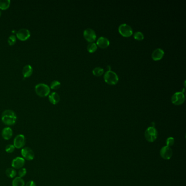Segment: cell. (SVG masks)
Listing matches in <instances>:
<instances>
[{"mask_svg":"<svg viewBox=\"0 0 186 186\" xmlns=\"http://www.w3.org/2000/svg\"><path fill=\"white\" fill-rule=\"evenodd\" d=\"M107 68H108L109 71H111V67H110V66H107Z\"/></svg>","mask_w":186,"mask_h":186,"instance_id":"30","label":"cell"},{"mask_svg":"<svg viewBox=\"0 0 186 186\" xmlns=\"http://www.w3.org/2000/svg\"><path fill=\"white\" fill-rule=\"evenodd\" d=\"M1 16V11H0V17Z\"/></svg>","mask_w":186,"mask_h":186,"instance_id":"31","label":"cell"},{"mask_svg":"<svg viewBox=\"0 0 186 186\" xmlns=\"http://www.w3.org/2000/svg\"><path fill=\"white\" fill-rule=\"evenodd\" d=\"M33 73V68L30 64L26 65L23 69V74L24 78H28Z\"/></svg>","mask_w":186,"mask_h":186,"instance_id":"17","label":"cell"},{"mask_svg":"<svg viewBox=\"0 0 186 186\" xmlns=\"http://www.w3.org/2000/svg\"><path fill=\"white\" fill-rule=\"evenodd\" d=\"M25 160L23 157H18L13 159L12 162V166L14 169H20L23 167Z\"/></svg>","mask_w":186,"mask_h":186,"instance_id":"12","label":"cell"},{"mask_svg":"<svg viewBox=\"0 0 186 186\" xmlns=\"http://www.w3.org/2000/svg\"><path fill=\"white\" fill-rule=\"evenodd\" d=\"M6 174L9 178H14L17 175V171L13 168H8L6 170Z\"/></svg>","mask_w":186,"mask_h":186,"instance_id":"20","label":"cell"},{"mask_svg":"<svg viewBox=\"0 0 186 186\" xmlns=\"http://www.w3.org/2000/svg\"><path fill=\"white\" fill-rule=\"evenodd\" d=\"M26 174H27V170H26V168H22L19 170L18 175H19V177H20L21 178H23L24 176L26 175Z\"/></svg>","mask_w":186,"mask_h":186,"instance_id":"27","label":"cell"},{"mask_svg":"<svg viewBox=\"0 0 186 186\" xmlns=\"http://www.w3.org/2000/svg\"><path fill=\"white\" fill-rule=\"evenodd\" d=\"M6 152L8 153H12L15 150V147L13 145H12V144H9V145H7L6 147Z\"/></svg>","mask_w":186,"mask_h":186,"instance_id":"26","label":"cell"},{"mask_svg":"<svg viewBox=\"0 0 186 186\" xmlns=\"http://www.w3.org/2000/svg\"><path fill=\"white\" fill-rule=\"evenodd\" d=\"M13 186H25V182L23 178L20 177H16L14 178L12 182Z\"/></svg>","mask_w":186,"mask_h":186,"instance_id":"18","label":"cell"},{"mask_svg":"<svg viewBox=\"0 0 186 186\" xmlns=\"http://www.w3.org/2000/svg\"><path fill=\"white\" fill-rule=\"evenodd\" d=\"M49 100L51 104L55 105L60 101V97L58 93L53 92L49 96Z\"/></svg>","mask_w":186,"mask_h":186,"instance_id":"16","label":"cell"},{"mask_svg":"<svg viewBox=\"0 0 186 186\" xmlns=\"http://www.w3.org/2000/svg\"><path fill=\"white\" fill-rule=\"evenodd\" d=\"M160 156L163 158L165 159H170L173 155V151L169 146H164L160 151Z\"/></svg>","mask_w":186,"mask_h":186,"instance_id":"11","label":"cell"},{"mask_svg":"<svg viewBox=\"0 0 186 186\" xmlns=\"http://www.w3.org/2000/svg\"><path fill=\"white\" fill-rule=\"evenodd\" d=\"M26 186H36V185L34 181H30L26 183Z\"/></svg>","mask_w":186,"mask_h":186,"instance_id":"29","label":"cell"},{"mask_svg":"<svg viewBox=\"0 0 186 186\" xmlns=\"http://www.w3.org/2000/svg\"><path fill=\"white\" fill-rule=\"evenodd\" d=\"M17 117L15 113L11 110H6L2 114L1 120L4 125H14L17 121Z\"/></svg>","mask_w":186,"mask_h":186,"instance_id":"1","label":"cell"},{"mask_svg":"<svg viewBox=\"0 0 186 186\" xmlns=\"http://www.w3.org/2000/svg\"><path fill=\"white\" fill-rule=\"evenodd\" d=\"M16 41H17V38L14 35H11L8 39V43L10 46L14 45L16 43Z\"/></svg>","mask_w":186,"mask_h":186,"instance_id":"25","label":"cell"},{"mask_svg":"<svg viewBox=\"0 0 186 186\" xmlns=\"http://www.w3.org/2000/svg\"><path fill=\"white\" fill-rule=\"evenodd\" d=\"M83 34L85 39L90 43H93V42H95L97 38L95 31L92 28H87L85 30Z\"/></svg>","mask_w":186,"mask_h":186,"instance_id":"9","label":"cell"},{"mask_svg":"<svg viewBox=\"0 0 186 186\" xmlns=\"http://www.w3.org/2000/svg\"><path fill=\"white\" fill-rule=\"evenodd\" d=\"M185 100V97L183 92H177L173 95L171 97V102L176 105L182 104L184 103Z\"/></svg>","mask_w":186,"mask_h":186,"instance_id":"6","label":"cell"},{"mask_svg":"<svg viewBox=\"0 0 186 186\" xmlns=\"http://www.w3.org/2000/svg\"><path fill=\"white\" fill-rule=\"evenodd\" d=\"M21 153L24 159L32 160L34 158V153L30 147H25L23 148L21 151Z\"/></svg>","mask_w":186,"mask_h":186,"instance_id":"7","label":"cell"},{"mask_svg":"<svg viewBox=\"0 0 186 186\" xmlns=\"http://www.w3.org/2000/svg\"><path fill=\"white\" fill-rule=\"evenodd\" d=\"M118 32L125 37H129L133 34L132 27L127 24L120 25L118 27Z\"/></svg>","mask_w":186,"mask_h":186,"instance_id":"5","label":"cell"},{"mask_svg":"<svg viewBox=\"0 0 186 186\" xmlns=\"http://www.w3.org/2000/svg\"><path fill=\"white\" fill-rule=\"evenodd\" d=\"M36 94L41 97H47L50 92V88L45 84H39L35 86Z\"/></svg>","mask_w":186,"mask_h":186,"instance_id":"2","label":"cell"},{"mask_svg":"<svg viewBox=\"0 0 186 186\" xmlns=\"http://www.w3.org/2000/svg\"><path fill=\"white\" fill-rule=\"evenodd\" d=\"M93 74L96 76V77H100L104 73V69L101 67H97L95 68L93 71H92Z\"/></svg>","mask_w":186,"mask_h":186,"instance_id":"21","label":"cell"},{"mask_svg":"<svg viewBox=\"0 0 186 186\" xmlns=\"http://www.w3.org/2000/svg\"><path fill=\"white\" fill-rule=\"evenodd\" d=\"M157 131L154 127H150L146 130L145 138L149 142H153L157 138Z\"/></svg>","mask_w":186,"mask_h":186,"instance_id":"4","label":"cell"},{"mask_svg":"<svg viewBox=\"0 0 186 186\" xmlns=\"http://www.w3.org/2000/svg\"><path fill=\"white\" fill-rule=\"evenodd\" d=\"M17 37L21 41H26L30 37V32L26 28H22L17 32Z\"/></svg>","mask_w":186,"mask_h":186,"instance_id":"10","label":"cell"},{"mask_svg":"<svg viewBox=\"0 0 186 186\" xmlns=\"http://www.w3.org/2000/svg\"><path fill=\"white\" fill-rule=\"evenodd\" d=\"M104 79L108 84L111 85H116L118 81V77L117 74L112 71H108L105 72Z\"/></svg>","mask_w":186,"mask_h":186,"instance_id":"3","label":"cell"},{"mask_svg":"<svg viewBox=\"0 0 186 186\" xmlns=\"http://www.w3.org/2000/svg\"><path fill=\"white\" fill-rule=\"evenodd\" d=\"M134 38L136 41H142L144 39V35L142 32L136 31L134 34Z\"/></svg>","mask_w":186,"mask_h":186,"instance_id":"23","label":"cell"},{"mask_svg":"<svg viewBox=\"0 0 186 186\" xmlns=\"http://www.w3.org/2000/svg\"><path fill=\"white\" fill-rule=\"evenodd\" d=\"M87 49L90 53H93L97 49V45L95 43H90L87 47Z\"/></svg>","mask_w":186,"mask_h":186,"instance_id":"22","label":"cell"},{"mask_svg":"<svg viewBox=\"0 0 186 186\" xmlns=\"http://www.w3.org/2000/svg\"><path fill=\"white\" fill-rule=\"evenodd\" d=\"M174 144V139L172 137H169L166 140V146H171L173 145Z\"/></svg>","mask_w":186,"mask_h":186,"instance_id":"28","label":"cell"},{"mask_svg":"<svg viewBox=\"0 0 186 186\" xmlns=\"http://www.w3.org/2000/svg\"><path fill=\"white\" fill-rule=\"evenodd\" d=\"M97 45L101 49H105L108 47L110 45V42L107 38L101 37L97 41Z\"/></svg>","mask_w":186,"mask_h":186,"instance_id":"14","label":"cell"},{"mask_svg":"<svg viewBox=\"0 0 186 186\" xmlns=\"http://www.w3.org/2000/svg\"><path fill=\"white\" fill-rule=\"evenodd\" d=\"M2 136L4 140H9L13 136V131L10 127H5L2 130Z\"/></svg>","mask_w":186,"mask_h":186,"instance_id":"15","label":"cell"},{"mask_svg":"<svg viewBox=\"0 0 186 186\" xmlns=\"http://www.w3.org/2000/svg\"><path fill=\"white\" fill-rule=\"evenodd\" d=\"M26 139L24 135L19 134L17 135L14 139L13 145L15 148L21 149L23 148L25 145Z\"/></svg>","mask_w":186,"mask_h":186,"instance_id":"8","label":"cell"},{"mask_svg":"<svg viewBox=\"0 0 186 186\" xmlns=\"http://www.w3.org/2000/svg\"><path fill=\"white\" fill-rule=\"evenodd\" d=\"M164 55V50L160 48H157L153 51L152 53V59L154 61H159L162 58Z\"/></svg>","mask_w":186,"mask_h":186,"instance_id":"13","label":"cell"},{"mask_svg":"<svg viewBox=\"0 0 186 186\" xmlns=\"http://www.w3.org/2000/svg\"><path fill=\"white\" fill-rule=\"evenodd\" d=\"M61 83L57 80L53 81L50 84V88L53 90H58L60 88Z\"/></svg>","mask_w":186,"mask_h":186,"instance_id":"24","label":"cell"},{"mask_svg":"<svg viewBox=\"0 0 186 186\" xmlns=\"http://www.w3.org/2000/svg\"><path fill=\"white\" fill-rule=\"evenodd\" d=\"M10 4V1L9 0H0V9L1 10H6Z\"/></svg>","mask_w":186,"mask_h":186,"instance_id":"19","label":"cell"}]
</instances>
